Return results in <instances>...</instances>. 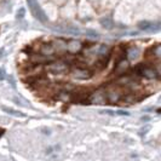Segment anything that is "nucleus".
Returning <instances> with one entry per match:
<instances>
[{
  "label": "nucleus",
  "instance_id": "nucleus-3",
  "mask_svg": "<svg viewBox=\"0 0 161 161\" xmlns=\"http://www.w3.org/2000/svg\"><path fill=\"white\" fill-rule=\"evenodd\" d=\"M134 72H136L137 75L147 78V79H158V78H159L158 70H156L154 67L145 65V64H139V65H137L136 69H134Z\"/></svg>",
  "mask_w": 161,
  "mask_h": 161
},
{
  "label": "nucleus",
  "instance_id": "nucleus-16",
  "mask_svg": "<svg viewBox=\"0 0 161 161\" xmlns=\"http://www.w3.org/2000/svg\"><path fill=\"white\" fill-rule=\"evenodd\" d=\"M160 45H158V46H155V47H153L152 49V52H153V57H156V58H160Z\"/></svg>",
  "mask_w": 161,
  "mask_h": 161
},
{
  "label": "nucleus",
  "instance_id": "nucleus-23",
  "mask_svg": "<svg viewBox=\"0 0 161 161\" xmlns=\"http://www.w3.org/2000/svg\"><path fill=\"white\" fill-rule=\"evenodd\" d=\"M148 130H149V126H147V127H145V128H144V130H142V131H141V132H139V134H141V136H144V133H145V132H147V131H148Z\"/></svg>",
  "mask_w": 161,
  "mask_h": 161
},
{
  "label": "nucleus",
  "instance_id": "nucleus-25",
  "mask_svg": "<svg viewBox=\"0 0 161 161\" xmlns=\"http://www.w3.org/2000/svg\"><path fill=\"white\" fill-rule=\"evenodd\" d=\"M1 54H3V49H0V56H1Z\"/></svg>",
  "mask_w": 161,
  "mask_h": 161
},
{
  "label": "nucleus",
  "instance_id": "nucleus-17",
  "mask_svg": "<svg viewBox=\"0 0 161 161\" xmlns=\"http://www.w3.org/2000/svg\"><path fill=\"white\" fill-rule=\"evenodd\" d=\"M24 15H26V9L24 8H19L17 13H16V18L17 19H22V18H24Z\"/></svg>",
  "mask_w": 161,
  "mask_h": 161
},
{
  "label": "nucleus",
  "instance_id": "nucleus-13",
  "mask_svg": "<svg viewBox=\"0 0 161 161\" xmlns=\"http://www.w3.org/2000/svg\"><path fill=\"white\" fill-rule=\"evenodd\" d=\"M99 23H101V26H102V27L106 28V29H113V27H114V22H113V19H112V18H109V17L101 18Z\"/></svg>",
  "mask_w": 161,
  "mask_h": 161
},
{
  "label": "nucleus",
  "instance_id": "nucleus-6",
  "mask_svg": "<svg viewBox=\"0 0 161 161\" xmlns=\"http://www.w3.org/2000/svg\"><path fill=\"white\" fill-rule=\"evenodd\" d=\"M73 76L75 79H80V80H84V79H90L92 76L93 73L91 72L87 68H80V67H76L72 70Z\"/></svg>",
  "mask_w": 161,
  "mask_h": 161
},
{
  "label": "nucleus",
  "instance_id": "nucleus-2",
  "mask_svg": "<svg viewBox=\"0 0 161 161\" xmlns=\"http://www.w3.org/2000/svg\"><path fill=\"white\" fill-rule=\"evenodd\" d=\"M27 4H28V6H29V9H30L32 15H33L39 22L45 23V22L47 21V16H46V13L44 12V10L41 9V6L39 5L38 0H27Z\"/></svg>",
  "mask_w": 161,
  "mask_h": 161
},
{
  "label": "nucleus",
  "instance_id": "nucleus-18",
  "mask_svg": "<svg viewBox=\"0 0 161 161\" xmlns=\"http://www.w3.org/2000/svg\"><path fill=\"white\" fill-rule=\"evenodd\" d=\"M64 32H65V33H69V34H76V35L80 33L78 28H67Z\"/></svg>",
  "mask_w": 161,
  "mask_h": 161
},
{
  "label": "nucleus",
  "instance_id": "nucleus-9",
  "mask_svg": "<svg viewBox=\"0 0 161 161\" xmlns=\"http://www.w3.org/2000/svg\"><path fill=\"white\" fill-rule=\"evenodd\" d=\"M82 49V44L79 40H69L67 43V51L70 54H78Z\"/></svg>",
  "mask_w": 161,
  "mask_h": 161
},
{
  "label": "nucleus",
  "instance_id": "nucleus-12",
  "mask_svg": "<svg viewBox=\"0 0 161 161\" xmlns=\"http://www.w3.org/2000/svg\"><path fill=\"white\" fill-rule=\"evenodd\" d=\"M128 69V62L126 60H122L117 64L115 67V73H117L119 75H124V72H126Z\"/></svg>",
  "mask_w": 161,
  "mask_h": 161
},
{
  "label": "nucleus",
  "instance_id": "nucleus-19",
  "mask_svg": "<svg viewBox=\"0 0 161 161\" xmlns=\"http://www.w3.org/2000/svg\"><path fill=\"white\" fill-rule=\"evenodd\" d=\"M86 35L95 38V36H98V33H97V32H95V30H91V29H87V30H86Z\"/></svg>",
  "mask_w": 161,
  "mask_h": 161
},
{
  "label": "nucleus",
  "instance_id": "nucleus-11",
  "mask_svg": "<svg viewBox=\"0 0 161 161\" xmlns=\"http://www.w3.org/2000/svg\"><path fill=\"white\" fill-rule=\"evenodd\" d=\"M125 56L127 57V60H130V61L138 58L139 57V50H138V47H136V46L128 47L125 51Z\"/></svg>",
  "mask_w": 161,
  "mask_h": 161
},
{
  "label": "nucleus",
  "instance_id": "nucleus-8",
  "mask_svg": "<svg viewBox=\"0 0 161 161\" xmlns=\"http://www.w3.org/2000/svg\"><path fill=\"white\" fill-rule=\"evenodd\" d=\"M52 45L55 50V55H62L67 51V43L63 39H55L52 43H50Z\"/></svg>",
  "mask_w": 161,
  "mask_h": 161
},
{
  "label": "nucleus",
  "instance_id": "nucleus-15",
  "mask_svg": "<svg viewBox=\"0 0 161 161\" xmlns=\"http://www.w3.org/2000/svg\"><path fill=\"white\" fill-rule=\"evenodd\" d=\"M110 54V47L108 45H101L98 49V56L99 57H108Z\"/></svg>",
  "mask_w": 161,
  "mask_h": 161
},
{
  "label": "nucleus",
  "instance_id": "nucleus-1",
  "mask_svg": "<svg viewBox=\"0 0 161 161\" xmlns=\"http://www.w3.org/2000/svg\"><path fill=\"white\" fill-rule=\"evenodd\" d=\"M47 70L52 73L54 75H63L69 73V64L61 60H55L47 65Z\"/></svg>",
  "mask_w": 161,
  "mask_h": 161
},
{
  "label": "nucleus",
  "instance_id": "nucleus-4",
  "mask_svg": "<svg viewBox=\"0 0 161 161\" xmlns=\"http://www.w3.org/2000/svg\"><path fill=\"white\" fill-rule=\"evenodd\" d=\"M122 96H124V92L119 86H113L110 89L106 90V98L108 103H112V104L119 103L122 98Z\"/></svg>",
  "mask_w": 161,
  "mask_h": 161
},
{
  "label": "nucleus",
  "instance_id": "nucleus-7",
  "mask_svg": "<svg viewBox=\"0 0 161 161\" xmlns=\"http://www.w3.org/2000/svg\"><path fill=\"white\" fill-rule=\"evenodd\" d=\"M55 60H56V58H55L54 56H43V55H40V54L33 55L32 58H30V61L34 63V64H38V65L49 64V63H51L52 61H55Z\"/></svg>",
  "mask_w": 161,
  "mask_h": 161
},
{
  "label": "nucleus",
  "instance_id": "nucleus-14",
  "mask_svg": "<svg viewBox=\"0 0 161 161\" xmlns=\"http://www.w3.org/2000/svg\"><path fill=\"white\" fill-rule=\"evenodd\" d=\"M3 109V112H5V113H8L10 115H12V117H24L26 115L22 113V112H18V110H15V109H12V108H6V107H1Z\"/></svg>",
  "mask_w": 161,
  "mask_h": 161
},
{
  "label": "nucleus",
  "instance_id": "nucleus-24",
  "mask_svg": "<svg viewBox=\"0 0 161 161\" xmlns=\"http://www.w3.org/2000/svg\"><path fill=\"white\" fill-rule=\"evenodd\" d=\"M4 132H5V130H4V128H0V137L4 134Z\"/></svg>",
  "mask_w": 161,
  "mask_h": 161
},
{
  "label": "nucleus",
  "instance_id": "nucleus-10",
  "mask_svg": "<svg viewBox=\"0 0 161 161\" xmlns=\"http://www.w3.org/2000/svg\"><path fill=\"white\" fill-rule=\"evenodd\" d=\"M39 54L43 55V56H55V50L51 44L44 43L39 47Z\"/></svg>",
  "mask_w": 161,
  "mask_h": 161
},
{
  "label": "nucleus",
  "instance_id": "nucleus-22",
  "mask_svg": "<svg viewBox=\"0 0 161 161\" xmlns=\"http://www.w3.org/2000/svg\"><path fill=\"white\" fill-rule=\"evenodd\" d=\"M8 81H9L10 84L12 85V87H15V80H13V78H12L11 75H9V76H8Z\"/></svg>",
  "mask_w": 161,
  "mask_h": 161
},
{
  "label": "nucleus",
  "instance_id": "nucleus-20",
  "mask_svg": "<svg viewBox=\"0 0 161 161\" xmlns=\"http://www.w3.org/2000/svg\"><path fill=\"white\" fill-rule=\"evenodd\" d=\"M115 113H117V114H120V115H125V117L130 115V113H128V112H125V110H117Z\"/></svg>",
  "mask_w": 161,
  "mask_h": 161
},
{
  "label": "nucleus",
  "instance_id": "nucleus-21",
  "mask_svg": "<svg viewBox=\"0 0 161 161\" xmlns=\"http://www.w3.org/2000/svg\"><path fill=\"white\" fill-rule=\"evenodd\" d=\"M5 78H6V74L3 70V68H0V80H4Z\"/></svg>",
  "mask_w": 161,
  "mask_h": 161
},
{
  "label": "nucleus",
  "instance_id": "nucleus-5",
  "mask_svg": "<svg viewBox=\"0 0 161 161\" xmlns=\"http://www.w3.org/2000/svg\"><path fill=\"white\" fill-rule=\"evenodd\" d=\"M104 103H107L106 91L102 89L95 91L91 96H89L87 99V104H104Z\"/></svg>",
  "mask_w": 161,
  "mask_h": 161
}]
</instances>
